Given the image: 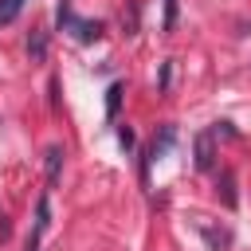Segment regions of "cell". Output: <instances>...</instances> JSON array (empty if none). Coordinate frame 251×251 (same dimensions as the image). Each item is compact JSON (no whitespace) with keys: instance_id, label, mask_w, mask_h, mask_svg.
<instances>
[{"instance_id":"6da1fadb","label":"cell","mask_w":251,"mask_h":251,"mask_svg":"<svg viewBox=\"0 0 251 251\" xmlns=\"http://www.w3.org/2000/svg\"><path fill=\"white\" fill-rule=\"evenodd\" d=\"M55 20H59V27L71 35V39H78V43H94V39H102V20H82V16H75V8L63 0L59 4V12H55Z\"/></svg>"},{"instance_id":"7a4b0ae2","label":"cell","mask_w":251,"mask_h":251,"mask_svg":"<svg viewBox=\"0 0 251 251\" xmlns=\"http://www.w3.org/2000/svg\"><path fill=\"white\" fill-rule=\"evenodd\" d=\"M173 141H176V126H169V122H165V126H161V133L149 141V149H145V157H141V184H149V165H153L161 153H169V149H173Z\"/></svg>"},{"instance_id":"3957f363","label":"cell","mask_w":251,"mask_h":251,"mask_svg":"<svg viewBox=\"0 0 251 251\" xmlns=\"http://www.w3.org/2000/svg\"><path fill=\"white\" fill-rule=\"evenodd\" d=\"M192 165H196L200 173H212V169H216V129H200V133H196Z\"/></svg>"},{"instance_id":"277c9868","label":"cell","mask_w":251,"mask_h":251,"mask_svg":"<svg viewBox=\"0 0 251 251\" xmlns=\"http://www.w3.org/2000/svg\"><path fill=\"white\" fill-rule=\"evenodd\" d=\"M47 227H51V200H47V192L35 200V227H31V235H27V251H39V239L47 235Z\"/></svg>"},{"instance_id":"5b68a950","label":"cell","mask_w":251,"mask_h":251,"mask_svg":"<svg viewBox=\"0 0 251 251\" xmlns=\"http://www.w3.org/2000/svg\"><path fill=\"white\" fill-rule=\"evenodd\" d=\"M216 196H220L224 208H235V204H239V196H235V173H231V169H220V176H216Z\"/></svg>"},{"instance_id":"8992f818","label":"cell","mask_w":251,"mask_h":251,"mask_svg":"<svg viewBox=\"0 0 251 251\" xmlns=\"http://www.w3.org/2000/svg\"><path fill=\"white\" fill-rule=\"evenodd\" d=\"M27 55H31V63H43L47 59V31L43 27H35L27 35Z\"/></svg>"},{"instance_id":"52a82bcc","label":"cell","mask_w":251,"mask_h":251,"mask_svg":"<svg viewBox=\"0 0 251 251\" xmlns=\"http://www.w3.org/2000/svg\"><path fill=\"white\" fill-rule=\"evenodd\" d=\"M137 20H141V4H137V0H126V8H122V27H126V35H137Z\"/></svg>"},{"instance_id":"ba28073f","label":"cell","mask_w":251,"mask_h":251,"mask_svg":"<svg viewBox=\"0 0 251 251\" xmlns=\"http://www.w3.org/2000/svg\"><path fill=\"white\" fill-rule=\"evenodd\" d=\"M63 157H67L63 145H51V149H47V184L59 180V173H63Z\"/></svg>"},{"instance_id":"9c48e42d","label":"cell","mask_w":251,"mask_h":251,"mask_svg":"<svg viewBox=\"0 0 251 251\" xmlns=\"http://www.w3.org/2000/svg\"><path fill=\"white\" fill-rule=\"evenodd\" d=\"M122 94H126V86H122V82H110V90H106V118H110V122H114L118 110H122Z\"/></svg>"},{"instance_id":"30bf717a","label":"cell","mask_w":251,"mask_h":251,"mask_svg":"<svg viewBox=\"0 0 251 251\" xmlns=\"http://www.w3.org/2000/svg\"><path fill=\"white\" fill-rule=\"evenodd\" d=\"M24 4H27V0H0V27L12 24V20L24 12Z\"/></svg>"},{"instance_id":"8fae6325","label":"cell","mask_w":251,"mask_h":251,"mask_svg":"<svg viewBox=\"0 0 251 251\" xmlns=\"http://www.w3.org/2000/svg\"><path fill=\"white\" fill-rule=\"evenodd\" d=\"M169 82H173V59H165V63H161V75H157V90H169Z\"/></svg>"},{"instance_id":"7c38bea8","label":"cell","mask_w":251,"mask_h":251,"mask_svg":"<svg viewBox=\"0 0 251 251\" xmlns=\"http://www.w3.org/2000/svg\"><path fill=\"white\" fill-rule=\"evenodd\" d=\"M176 27V0H165V24H161V31H173Z\"/></svg>"},{"instance_id":"4fadbf2b","label":"cell","mask_w":251,"mask_h":251,"mask_svg":"<svg viewBox=\"0 0 251 251\" xmlns=\"http://www.w3.org/2000/svg\"><path fill=\"white\" fill-rule=\"evenodd\" d=\"M133 141H137V137H133V129H129V126H118V145H122L126 153L133 149Z\"/></svg>"},{"instance_id":"5bb4252c","label":"cell","mask_w":251,"mask_h":251,"mask_svg":"<svg viewBox=\"0 0 251 251\" xmlns=\"http://www.w3.org/2000/svg\"><path fill=\"white\" fill-rule=\"evenodd\" d=\"M12 235V224H8V216H0V239H8Z\"/></svg>"}]
</instances>
